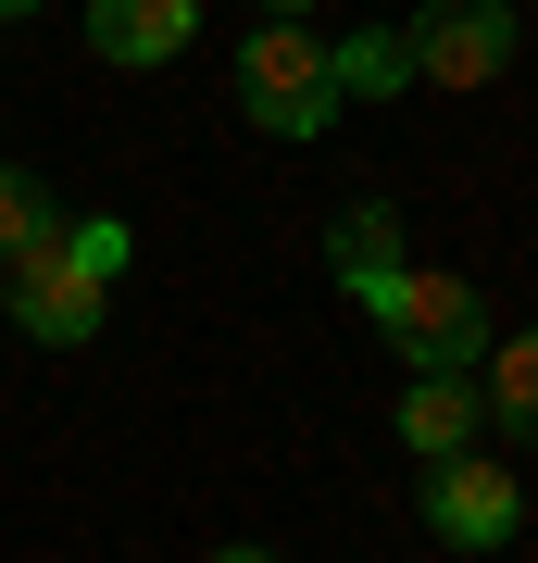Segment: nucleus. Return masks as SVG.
<instances>
[{"label": "nucleus", "mask_w": 538, "mask_h": 563, "mask_svg": "<svg viewBox=\"0 0 538 563\" xmlns=\"http://www.w3.org/2000/svg\"><path fill=\"white\" fill-rule=\"evenodd\" d=\"M239 113L263 125V139H314V125L339 113V76H326L314 25H263V38L239 51Z\"/></svg>", "instance_id": "3"}, {"label": "nucleus", "mask_w": 538, "mask_h": 563, "mask_svg": "<svg viewBox=\"0 0 538 563\" xmlns=\"http://www.w3.org/2000/svg\"><path fill=\"white\" fill-rule=\"evenodd\" d=\"M0 13H39V0H0Z\"/></svg>", "instance_id": "14"}, {"label": "nucleus", "mask_w": 538, "mask_h": 563, "mask_svg": "<svg viewBox=\"0 0 538 563\" xmlns=\"http://www.w3.org/2000/svg\"><path fill=\"white\" fill-rule=\"evenodd\" d=\"M113 276H125V225L113 213H63L25 263H0V313L25 325V339H51V351H76L100 339V301H113Z\"/></svg>", "instance_id": "1"}, {"label": "nucleus", "mask_w": 538, "mask_h": 563, "mask_svg": "<svg viewBox=\"0 0 538 563\" xmlns=\"http://www.w3.org/2000/svg\"><path fill=\"white\" fill-rule=\"evenodd\" d=\"M326 263H339L351 288H376V276H400V213H388V201H351L339 225H326Z\"/></svg>", "instance_id": "10"}, {"label": "nucleus", "mask_w": 538, "mask_h": 563, "mask_svg": "<svg viewBox=\"0 0 538 563\" xmlns=\"http://www.w3.org/2000/svg\"><path fill=\"white\" fill-rule=\"evenodd\" d=\"M363 313H376V339L414 363V376H476L488 363V301L463 276H439V263H400V276L363 288Z\"/></svg>", "instance_id": "2"}, {"label": "nucleus", "mask_w": 538, "mask_h": 563, "mask_svg": "<svg viewBox=\"0 0 538 563\" xmlns=\"http://www.w3.org/2000/svg\"><path fill=\"white\" fill-rule=\"evenodd\" d=\"M300 13H314V0H263V25H300Z\"/></svg>", "instance_id": "12"}, {"label": "nucleus", "mask_w": 538, "mask_h": 563, "mask_svg": "<svg viewBox=\"0 0 538 563\" xmlns=\"http://www.w3.org/2000/svg\"><path fill=\"white\" fill-rule=\"evenodd\" d=\"M200 38V0H100L88 13V51L100 63H176Z\"/></svg>", "instance_id": "6"}, {"label": "nucleus", "mask_w": 538, "mask_h": 563, "mask_svg": "<svg viewBox=\"0 0 538 563\" xmlns=\"http://www.w3.org/2000/svg\"><path fill=\"white\" fill-rule=\"evenodd\" d=\"M400 51H414V88H501L526 25H514V0H426L400 25Z\"/></svg>", "instance_id": "4"}, {"label": "nucleus", "mask_w": 538, "mask_h": 563, "mask_svg": "<svg viewBox=\"0 0 538 563\" xmlns=\"http://www.w3.org/2000/svg\"><path fill=\"white\" fill-rule=\"evenodd\" d=\"M426 514H439V539H451V551H501V539L526 526L514 476H501V463H476V451H451L439 476H426Z\"/></svg>", "instance_id": "5"}, {"label": "nucleus", "mask_w": 538, "mask_h": 563, "mask_svg": "<svg viewBox=\"0 0 538 563\" xmlns=\"http://www.w3.org/2000/svg\"><path fill=\"white\" fill-rule=\"evenodd\" d=\"M326 76H339V101H400L414 88V51H400V25H351L326 51Z\"/></svg>", "instance_id": "8"}, {"label": "nucleus", "mask_w": 538, "mask_h": 563, "mask_svg": "<svg viewBox=\"0 0 538 563\" xmlns=\"http://www.w3.org/2000/svg\"><path fill=\"white\" fill-rule=\"evenodd\" d=\"M476 376H414L400 388V451H426V463H451V451H476Z\"/></svg>", "instance_id": "7"}, {"label": "nucleus", "mask_w": 538, "mask_h": 563, "mask_svg": "<svg viewBox=\"0 0 538 563\" xmlns=\"http://www.w3.org/2000/svg\"><path fill=\"white\" fill-rule=\"evenodd\" d=\"M51 225H63V201H51L39 176H25V163H0V263H25V251L51 239Z\"/></svg>", "instance_id": "11"}, {"label": "nucleus", "mask_w": 538, "mask_h": 563, "mask_svg": "<svg viewBox=\"0 0 538 563\" xmlns=\"http://www.w3.org/2000/svg\"><path fill=\"white\" fill-rule=\"evenodd\" d=\"M476 413H501L514 439H538V325H514V339L476 363Z\"/></svg>", "instance_id": "9"}, {"label": "nucleus", "mask_w": 538, "mask_h": 563, "mask_svg": "<svg viewBox=\"0 0 538 563\" xmlns=\"http://www.w3.org/2000/svg\"><path fill=\"white\" fill-rule=\"evenodd\" d=\"M213 563H276V551H213Z\"/></svg>", "instance_id": "13"}]
</instances>
